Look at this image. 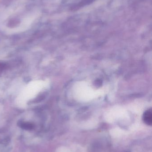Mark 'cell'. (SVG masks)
<instances>
[{
  "mask_svg": "<svg viewBox=\"0 0 152 152\" xmlns=\"http://www.w3.org/2000/svg\"><path fill=\"white\" fill-rule=\"evenodd\" d=\"M143 120L145 123L148 126H151L152 124V112L151 109L147 110L144 113Z\"/></svg>",
  "mask_w": 152,
  "mask_h": 152,
  "instance_id": "1",
  "label": "cell"
},
{
  "mask_svg": "<svg viewBox=\"0 0 152 152\" xmlns=\"http://www.w3.org/2000/svg\"><path fill=\"white\" fill-rule=\"evenodd\" d=\"M6 67V65L3 63H0V72H2Z\"/></svg>",
  "mask_w": 152,
  "mask_h": 152,
  "instance_id": "2",
  "label": "cell"
}]
</instances>
